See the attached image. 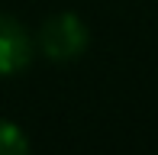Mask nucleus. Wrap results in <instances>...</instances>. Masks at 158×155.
<instances>
[{
  "label": "nucleus",
  "instance_id": "1",
  "mask_svg": "<svg viewBox=\"0 0 158 155\" xmlns=\"http://www.w3.org/2000/svg\"><path fill=\"white\" fill-rule=\"evenodd\" d=\"M90 45V29L77 13H55L35 32V52H42L55 65H68L77 61Z\"/></svg>",
  "mask_w": 158,
  "mask_h": 155
},
{
  "label": "nucleus",
  "instance_id": "2",
  "mask_svg": "<svg viewBox=\"0 0 158 155\" xmlns=\"http://www.w3.org/2000/svg\"><path fill=\"white\" fill-rule=\"evenodd\" d=\"M35 36L10 13H0V78H13L32 65Z\"/></svg>",
  "mask_w": 158,
  "mask_h": 155
},
{
  "label": "nucleus",
  "instance_id": "3",
  "mask_svg": "<svg viewBox=\"0 0 158 155\" xmlns=\"http://www.w3.org/2000/svg\"><path fill=\"white\" fill-rule=\"evenodd\" d=\"M0 155H32L29 136L23 132V126L3 116H0Z\"/></svg>",
  "mask_w": 158,
  "mask_h": 155
}]
</instances>
